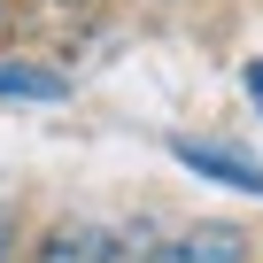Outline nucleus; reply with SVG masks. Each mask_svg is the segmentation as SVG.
<instances>
[{"mask_svg": "<svg viewBox=\"0 0 263 263\" xmlns=\"http://www.w3.org/2000/svg\"><path fill=\"white\" fill-rule=\"evenodd\" d=\"M70 78L39 70V62H0V101H62Z\"/></svg>", "mask_w": 263, "mask_h": 263, "instance_id": "nucleus-4", "label": "nucleus"}, {"mask_svg": "<svg viewBox=\"0 0 263 263\" xmlns=\"http://www.w3.org/2000/svg\"><path fill=\"white\" fill-rule=\"evenodd\" d=\"M171 155H178L186 171H201V178H217V186H240V194L263 201V163H248V155H232V147H217V140H171Z\"/></svg>", "mask_w": 263, "mask_h": 263, "instance_id": "nucleus-1", "label": "nucleus"}, {"mask_svg": "<svg viewBox=\"0 0 263 263\" xmlns=\"http://www.w3.org/2000/svg\"><path fill=\"white\" fill-rule=\"evenodd\" d=\"M39 263H116V240L108 224H54L39 240Z\"/></svg>", "mask_w": 263, "mask_h": 263, "instance_id": "nucleus-3", "label": "nucleus"}, {"mask_svg": "<svg viewBox=\"0 0 263 263\" xmlns=\"http://www.w3.org/2000/svg\"><path fill=\"white\" fill-rule=\"evenodd\" d=\"M240 78H248V101H255V108H263V62H248V70H240Z\"/></svg>", "mask_w": 263, "mask_h": 263, "instance_id": "nucleus-5", "label": "nucleus"}, {"mask_svg": "<svg viewBox=\"0 0 263 263\" xmlns=\"http://www.w3.org/2000/svg\"><path fill=\"white\" fill-rule=\"evenodd\" d=\"M147 263H248V232L240 224H194L171 248H155Z\"/></svg>", "mask_w": 263, "mask_h": 263, "instance_id": "nucleus-2", "label": "nucleus"}, {"mask_svg": "<svg viewBox=\"0 0 263 263\" xmlns=\"http://www.w3.org/2000/svg\"><path fill=\"white\" fill-rule=\"evenodd\" d=\"M8 240H16V217L0 209V263H8Z\"/></svg>", "mask_w": 263, "mask_h": 263, "instance_id": "nucleus-6", "label": "nucleus"}]
</instances>
